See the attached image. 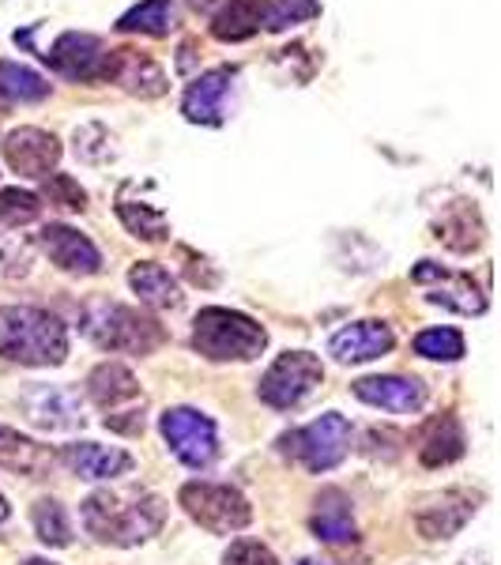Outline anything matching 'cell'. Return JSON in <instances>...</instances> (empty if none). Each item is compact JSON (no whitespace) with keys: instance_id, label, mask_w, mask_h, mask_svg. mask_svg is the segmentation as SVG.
Listing matches in <instances>:
<instances>
[{"instance_id":"obj_25","label":"cell","mask_w":501,"mask_h":565,"mask_svg":"<svg viewBox=\"0 0 501 565\" xmlns=\"http://www.w3.org/2000/svg\"><path fill=\"white\" fill-rule=\"evenodd\" d=\"M309 527H313V535L324 543H351L354 535H359L354 516H351V501L343 498L340 490H324V494L317 498V513H313V521H309Z\"/></svg>"},{"instance_id":"obj_10","label":"cell","mask_w":501,"mask_h":565,"mask_svg":"<svg viewBox=\"0 0 501 565\" xmlns=\"http://www.w3.org/2000/svg\"><path fill=\"white\" fill-rule=\"evenodd\" d=\"M23 415L31 418L39 430L50 434H68L84 426V399L76 388L65 385H34L23 392Z\"/></svg>"},{"instance_id":"obj_33","label":"cell","mask_w":501,"mask_h":565,"mask_svg":"<svg viewBox=\"0 0 501 565\" xmlns=\"http://www.w3.org/2000/svg\"><path fill=\"white\" fill-rule=\"evenodd\" d=\"M415 354L434 362H457L463 359V335L457 328H426L415 335Z\"/></svg>"},{"instance_id":"obj_16","label":"cell","mask_w":501,"mask_h":565,"mask_svg":"<svg viewBox=\"0 0 501 565\" xmlns=\"http://www.w3.org/2000/svg\"><path fill=\"white\" fill-rule=\"evenodd\" d=\"M476 498L468 490H449V494L426 501L423 509L415 513V532L423 540H452L463 524L476 516Z\"/></svg>"},{"instance_id":"obj_31","label":"cell","mask_w":501,"mask_h":565,"mask_svg":"<svg viewBox=\"0 0 501 565\" xmlns=\"http://www.w3.org/2000/svg\"><path fill=\"white\" fill-rule=\"evenodd\" d=\"M321 15V0H268L264 8V31H287V26L309 23Z\"/></svg>"},{"instance_id":"obj_39","label":"cell","mask_w":501,"mask_h":565,"mask_svg":"<svg viewBox=\"0 0 501 565\" xmlns=\"http://www.w3.org/2000/svg\"><path fill=\"white\" fill-rule=\"evenodd\" d=\"M23 565H57V562H45V558H26Z\"/></svg>"},{"instance_id":"obj_34","label":"cell","mask_w":501,"mask_h":565,"mask_svg":"<svg viewBox=\"0 0 501 565\" xmlns=\"http://www.w3.org/2000/svg\"><path fill=\"white\" fill-rule=\"evenodd\" d=\"M109 143H114V136H109L103 125H84V129H76V154L84 162H106L109 154H114V148H109Z\"/></svg>"},{"instance_id":"obj_20","label":"cell","mask_w":501,"mask_h":565,"mask_svg":"<svg viewBox=\"0 0 501 565\" xmlns=\"http://www.w3.org/2000/svg\"><path fill=\"white\" fill-rule=\"evenodd\" d=\"M87 392H90V399L109 415V412H125V404H136V399H140V381H136L132 370L121 366V362H103V366L90 370Z\"/></svg>"},{"instance_id":"obj_28","label":"cell","mask_w":501,"mask_h":565,"mask_svg":"<svg viewBox=\"0 0 501 565\" xmlns=\"http://www.w3.org/2000/svg\"><path fill=\"white\" fill-rule=\"evenodd\" d=\"M50 95V79L20 61H0V103L4 106H31Z\"/></svg>"},{"instance_id":"obj_21","label":"cell","mask_w":501,"mask_h":565,"mask_svg":"<svg viewBox=\"0 0 501 565\" xmlns=\"http://www.w3.org/2000/svg\"><path fill=\"white\" fill-rule=\"evenodd\" d=\"M53 452L50 445H39L31 437H23L20 430H8L0 426V468L15 471V476H26V479H42L45 471L53 468Z\"/></svg>"},{"instance_id":"obj_37","label":"cell","mask_w":501,"mask_h":565,"mask_svg":"<svg viewBox=\"0 0 501 565\" xmlns=\"http://www.w3.org/2000/svg\"><path fill=\"white\" fill-rule=\"evenodd\" d=\"M223 565H279V558L257 540H238L223 554Z\"/></svg>"},{"instance_id":"obj_5","label":"cell","mask_w":501,"mask_h":565,"mask_svg":"<svg viewBox=\"0 0 501 565\" xmlns=\"http://www.w3.org/2000/svg\"><path fill=\"white\" fill-rule=\"evenodd\" d=\"M287 457H295L306 471L321 476V471L340 468L343 457L351 452V423L343 415L328 412L317 423L302 426V430H290L279 437Z\"/></svg>"},{"instance_id":"obj_11","label":"cell","mask_w":501,"mask_h":565,"mask_svg":"<svg viewBox=\"0 0 501 565\" xmlns=\"http://www.w3.org/2000/svg\"><path fill=\"white\" fill-rule=\"evenodd\" d=\"M412 279L418 287H430L426 290V302L430 306H445V309H457L463 317H479L487 313V295L471 282V276H460V271H445L441 264L423 260L412 271Z\"/></svg>"},{"instance_id":"obj_35","label":"cell","mask_w":501,"mask_h":565,"mask_svg":"<svg viewBox=\"0 0 501 565\" xmlns=\"http://www.w3.org/2000/svg\"><path fill=\"white\" fill-rule=\"evenodd\" d=\"M26 271H31V245L15 238V234H4L0 238V276L20 279Z\"/></svg>"},{"instance_id":"obj_24","label":"cell","mask_w":501,"mask_h":565,"mask_svg":"<svg viewBox=\"0 0 501 565\" xmlns=\"http://www.w3.org/2000/svg\"><path fill=\"white\" fill-rule=\"evenodd\" d=\"M129 287L140 295V302H148L151 309H178L181 302H185L178 279L154 260L132 264V268H129Z\"/></svg>"},{"instance_id":"obj_38","label":"cell","mask_w":501,"mask_h":565,"mask_svg":"<svg viewBox=\"0 0 501 565\" xmlns=\"http://www.w3.org/2000/svg\"><path fill=\"white\" fill-rule=\"evenodd\" d=\"M8 516H12V505H8V501H4V494H0V524H4Z\"/></svg>"},{"instance_id":"obj_15","label":"cell","mask_w":501,"mask_h":565,"mask_svg":"<svg viewBox=\"0 0 501 565\" xmlns=\"http://www.w3.org/2000/svg\"><path fill=\"white\" fill-rule=\"evenodd\" d=\"M393 343L396 340H393V328L388 324L354 321L328 340V354H332L335 362H343V366H354V362H373V359H381V354H388Z\"/></svg>"},{"instance_id":"obj_30","label":"cell","mask_w":501,"mask_h":565,"mask_svg":"<svg viewBox=\"0 0 501 565\" xmlns=\"http://www.w3.org/2000/svg\"><path fill=\"white\" fill-rule=\"evenodd\" d=\"M31 521H34V535L45 543V546H68L72 543V524H68V513L57 498H39L31 509Z\"/></svg>"},{"instance_id":"obj_32","label":"cell","mask_w":501,"mask_h":565,"mask_svg":"<svg viewBox=\"0 0 501 565\" xmlns=\"http://www.w3.org/2000/svg\"><path fill=\"white\" fill-rule=\"evenodd\" d=\"M42 215V196L31 189H0V223L8 231H20V226L34 223Z\"/></svg>"},{"instance_id":"obj_13","label":"cell","mask_w":501,"mask_h":565,"mask_svg":"<svg viewBox=\"0 0 501 565\" xmlns=\"http://www.w3.org/2000/svg\"><path fill=\"white\" fill-rule=\"evenodd\" d=\"M39 245L45 249V257L57 264L61 271H68V276H98L103 271V253L95 249V242L65 223L42 226Z\"/></svg>"},{"instance_id":"obj_22","label":"cell","mask_w":501,"mask_h":565,"mask_svg":"<svg viewBox=\"0 0 501 565\" xmlns=\"http://www.w3.org/2000/svg\"><path fill=\"white\" fill-rule=\"evenodd\" d=\"M463 445L468 441H463L460 418L452 412H445L426 426L423 445H418V460H423L426 468H449V463H457L463 457Z\"/></svg>"},{"instance_id":"obj_6","label":"cell","mask_w":501,"mask_h":565,"mask_svg":"<svg viewBox=\"0 0 501 565\" xmlns=\"http://www.w3.org/2000/svg\"><path fill=\"white\" fill-rule=\"evenodd\" d=\"M178 498H181V509H185L200 527H207V532H215V535H234L253 521V509H249V501H245V494L226 487V482H200V479L185 482Z\"/></svg>"},{"instance_id":"obj_7","label":"cell","mask_w":501,"mask_h":565,"mask_svg":"<svg viewBox=\"0 0 501 565\" xmlns=\"http://www.w3.org/2000/svg\"><path fill=\"white\" fill-rule=\"evenodd\" d=\"M324 381V366L317 354L309 351H287L279 354L276 362L268 366V373L260 377V399L276 412H290Z\"/></svg>"},{"instance_id":"obj_19","label":"cell","mask_w":501,"mask_h":565,"mask_svg":"<svg viewBox=\"0 0 501 565\" xmlns=\"http://www.w3.org/2000/svg\"><path fill=\"white\" fill-rule=\"evenodd\" d=\"M61 460H65L79 479H114V476L132 471L129 452L114 449V445H98V441H72L61 449Z\"/></svg>"},{"instance_id":"obj_17","label":"cell","mask_w":501,"mask_h":565,"mask_svg":"<svg viewBox=\"0 0 501 565\" xmlns=\"http://www.w3.org/2000/svg\"><path fill=\"white\" fill-rule=\"evenodd\" d=\"M106 79H114L117 87H125L129 95H140V98H159V95H167V87H170L167 72L154 65L151 57H140V53H132V50L109 53Z\"/></svg>"},{"instance_id":"obj_4","label":"cell","mask_w":501,"mask_h":565,"mask_svg":"<svg viewBox=\"0 0 501 565\" xmlns=\"http://www.w3.org/2000/svg\"><path fill=\"white\" fill-rule=\"evenodd\" d=\"M268 343V332L238 309L207 306L193 321V351L207 362H249Z\"/></svg>"},{"instance_id":"obj_41","label":"cell","mask_w":501,"mask_h":565,"mask_svg":"<svg viewBox=\"0 0 501 565\" xmlns=\"http://www.w3.org/2000/svg\"><path fill=\"white\" fill-rule=\"evenodd\" d=\"M460 565H471V562H460Z\"/></svg>"},{"instance_id":"obj_27","label":"cell","mask_w":501,"mask_h":565,"mask_svg":"<svg viewBox=\"0 0 501 565\" xmlns=\"http://www.w3.org/2000/svg\"><path fill=\"white\" fill-rule=\"evenodd\" d=\"M178 26V4L174 0H140L136 8L117 20V31L121 34H151V39H162Z\"/></svg>"},{"instance_id":"obj_1","label":"cell","mask_w":501,"mask_h":565,"mask_svg":"<svg viewBox=\"0 0 501 565\" xmlns=\"http://www.w3.org/2000/svg\"><path fill=\"white\" fill-rule=\"evenodd\" d=\"M167 521V501L154 494L121 498L114 490H95L84 501V527L98 543L109 546H136L148 543Z\"/></svg>"},{"instance_id":"obj_8","label":"cell","mask_w":501,"mask_h":565,"mask_svg":"<svg viewBox=\"0 0 501 565\" xmlns=\"http://www.w3.org/2000/svg\"><path fill=\"white\" fill-rule=\"evenodd\" d=\"M159 430L167 437L170 452L185 463V468H212L218 457V434L215 423L207 415H200L196 407H170L159 418Z\"/></svg>"},{"instance_id":"obj_40","label":"cell","mask_w":501,"mask_h":565,"mask_svg":"<svg viewBox=\"0 0 501 565\" xmlns=\"http://www.w3.org/2000/svg\"><path fill=\"white\" fill-rule=\"evenodd\" d=\"M298 565H321V562H313V558H302V562H298Z\"/></svg>"},{"instance_id":"obj_9","label":"cell","mask_w":501,"mask_h":565,"mask_svg":"<svg viewBox=\"0 0 501 565\" xmlns=\"http://www.w3.org/2000/svg\"><path fill=\"white\" fill-rule=\"evenodd\" d=\"M42 57L57 76L84 79V84L87 79H106V65H109V50L103 45V39L84 31H65Z\"/></svg>"},{"instance_id":"obj_12","label":"cell","mask_w":501,"mask_h":565,"mask_svg":"<svg viewBox=\"0 0 501 565\" xmlns=\"http://www.w3.org/2000/svg\"><path fill=\"white\" fill-rule=\"evenodd\" d=\"M4 159L8 167L15 170L20 178H31V181H42L57 170L61 162V143L57 136L42 132V129H15L4 136Z\"/></svg>"},{"instance_id":"obj_14","label":"cell","mask_w":501,"mask_h":565,"mask_svg":"<svg viewBox=\"0 0 501 565\" xmlns=\"http://www.w3.org/2000/svg\"><path fill=\"white\" fill-rule=\"evenodd\" d=\"M234 79H238V68H234V65H218L212 72H200L193 84L185 87V98H181V114H185V121L223 125L226 95H231Z\"/></svg>"},{"instance_id":"obj_2","label":"cell","mask_w":501,"mask_h":565,"mask_svg":"<svg viewBox=\"0 0 501 565\" xmlns=\"http://www.w3.org/2000/svg\"><path fill=\"white\" fill-rule=\"evenodd\" d=\"M0 354L20 366H61L68 354V332L45 309L4 306L0 309Z\"/></svg>"},{"instance_id":"obj_42","label":"cell","mask_w":501,"mask_h":565,"mask_svg":"<svg viewBox=\"0 0 501 565\" xmlns=\"http://www.w3.org/2000/svg\"><path fill=\"white\" fill-rule=\"evenodd\" d=\"M0 109H4V103H0Z\"/></svg>"},{"instance_id":"obj_3","label":"cell","mask_w":501,"mask_h":565,"mask_svg":"<svg viewBox=\"0 0 501 565\" xmlns=\"http://www.w3.org/2000/svg\"><path fill=\"white\" fill-rule=\"evenodd\" d=\"M79 328L95 348L121 354H148L167 340L159 321L143 317L140 309L109 302V298H90L84 306V317H79Z\"/></svg>"},{"instance_id":"obj_29","label":"cell","mask_w":501,"mask_h":565,"mask_svg":"<svg viewBox=\"0 0 501 565\" xmlns=\"http://www.w3.org/2000/svg\"><path fill=\"white\" fill-rule=\"evenodd\" d=\"M117 215H121V223L129 226V234H136V238H143V242H162L170 234L167 215L151 204H140V200L121 196L117 200Z\"/></svg>"},{"instance_id":"obj_23","label":"cell","mask_w":501,"mask_h":565,"mask_svg":"<svg viewBox=\"0 0 501 565\" xmlns=\"http://www.w3.org/2000/svg\"><path fill=\"white\" fill-rule=\"evenodd\" d=\"M434 231H437L434 238L441 245H449L452 253H471V249H479L482 238H487V226H482L476 204H463V200L452 207H445V215L437 218Z\"/></svg>"},{"instance_id":"obj_18","label":"cell","mask_w":501,"mask_h":565,"mask_svg":"<svg viewBox=\"0 0 501 565\" xmlns=\"http://www.w3.org/2000/svg\"><path fill=\"white\" fill-rule=\"evenodd\" d=\"M354 396L362 404L385 407V412H423L426 404V385L415 377H399V373H388V377H362L354 381Z\"/></svg>"},{"instance_id":"obj_36","label":"cell","mask_w":501,"mask_h":565,"mask_svg":"<svg viewBox=\"0 0 501 565\" xmlns=\"http://www.w3.org/2000/svg\"><path fill=\"white\" fill-rule=\"evenodd\" d=\"M45 196H50V204H61V207H68V212H84L87 207V193L79 189V181L68 174H50Z\"/></svg>"},{"instance_id":"obj_26","label":"cell","mask_w":501,"mask_h":565,"mask_svg":"<svg viewBox=\"0 0 501 565\" xmlns=\"http://www.w3.org/2000/svg\"><path fill=\"white\" fill-rule=\"evenodd\" d=\"M264 8L268 0H226V8L215 15L212 34L218 42H245L260 31L264 20Z\"/></svg>"}]
</instances>
